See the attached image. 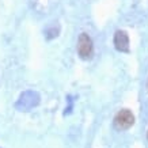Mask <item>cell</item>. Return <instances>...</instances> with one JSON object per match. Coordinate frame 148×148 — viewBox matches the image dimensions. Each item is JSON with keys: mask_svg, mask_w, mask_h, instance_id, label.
Returning <instances> with one entry per match:
<instances>
[{"mask_svg": "<svg viewBox=\"0 0 148 148\" xmlns=\"http://www.w3.org/2000/svg\"><path fill=\"white\" fill-rule=\"evenodd\" d=\"M40 103V95L36 91H25L21 94L18 102L15 103V108L21 110V112H29L33 108H36L37 105Z\"/></svg>", "mask_w": 148, "mask_h": 148, "instance_id": "6da1fadb", "label": "cell"}, {"mask_svg": "<svg viewBox=\"0 0 148 148\" xmlns=\"http://www.w3.org/2000/svg\"><path fill=\"white\" fill-rule=\"evenodd\" d=\"M135 124V116L132 114L130 110L122 109L114 117V126L120 130H125Z\"/></svg>", "mask_w": 148, "mask_h": 148, "instance_id": "7a4b0ae2", "label": "cell"}, {"mask_svg": "<svg viewBox=\"0 0 148 148\" xmlns=\"http://www.w3.org/2000/svg\"><path fill=\"white\" fill-rule=\"evenodd\" d=\"M77 53L83 60H87L92 56V40H91L88 34L82 33L77 41Z\"/></svg>", "mask_w": 148, "mask_h": 148, "instance_id": "3957f363", "label": "cell"}, {"mask_svg": "<svg viewBox=\"0 0 148 148\" xmlns=\"http://www.w3.org/2000/svg\"><path fill=\"white\" fill-rule=\"evenodd\" d=\"M114 46L120 52H128L129 50V37L124 30H118L114 34Z\"/></svg>", "mask_w": 148, "mask_h": 148, "instance_id": "277c9868", "label": "cell"}, {"mask_svg": "<svg viewBox=\"0 0 148 148\" xmlns=\"http://www.w3.org/2000/svg\"><path fill=\"white\" fill-rule=\"evenodd\" d=\"M58 33H60V26L57 25V22H53L50 26L46 27L45 36H46V38L52 40V38H54V37L58 36Z\"/></svg>", "mask_w": 148, "mask_h": 148, "instance_id": "5b68a950", "label": "cell"}]
</instances>
